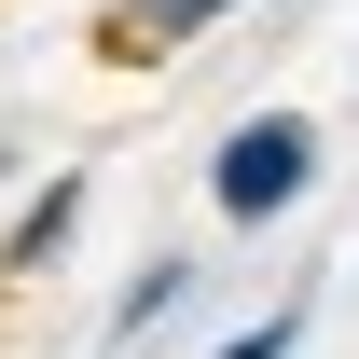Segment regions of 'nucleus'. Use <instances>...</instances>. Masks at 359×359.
<instances>
[{
  "instance_id": "nucleus-4",
  "label": "nucleus",
  "mask_w": 359,
  "mask_h": 359,
  "mask_svg": "<svg viewBox=\"0 0 359 359\" xmlns=\"http://www.w3.org/2000/svg\"><path fill=\"white\" fill-rule=\"evenodd\" d=\"M194 290H208V263H180V249H152V263H138L125 290H111V346H152V332H166V318L194 304Z\"/></svg>"
},
{
  "instance_id": "nucleus-3",
  "label": "nucleus",
  "mask_w": 359,
  "mask_h": 359,
  "mask_svg": "<svg viewBox=\"0 0 359 359\" xmlns=\"http://www.w3.org/2000/svg\"><path fill=\"white\" fill-rule=\"evenodd\" d=\"M235 14H249V0H111L97 42H111V55H194L208 28H235Z\"/></svg>"
},
{
  "instance_id": "nucleus-5",
  "label": "nucleus",
  "mask_w": 359,
  "mask_h": 359,
  "mask_svg": "<svg viewBox=\"0 0 359 359\" xmlns=\"http://www.w3.org/2000/svg\"><path fill=\"white\" fill-rule=\"evenodd\" d=\"M290 346H304V304H263V318H249V332H222V346H208V359H290Z\"/></svg>"
},
{
  "instance_id": "nucleus-2",
  "label": "nucleus",
  "mask_w": 359,
  "mask_h": 359,
  "mask_svg": "<svg viewBox=\"0 0 359 359\" xmlns=\"http://www.w3.org/2000/svg\"><path fill=\"white\" fill-rule=\"evenodd\" d=\"M83 194H97L83 166H55L42 194H28V208L0 222V276H55V263H69V235H83Z\"/></svg>"
},
{
  "instance_id": "nucleus-1",
  "label": "nucleus",
  "mask_w": 359,
  "mask_h": 359,
  "mask_svg": "<svg viewBox=\"0 0 359 359\" xmlns=\"http://www.w3.org/2000/svg\"><path fill=\"white\" fill-rule=\"evenodd\" d=\"M304 194H318V125L304 111H235L222 152H208V208H222L235 235H263V222H290Z\"/></svg>"
}]
</instances>
